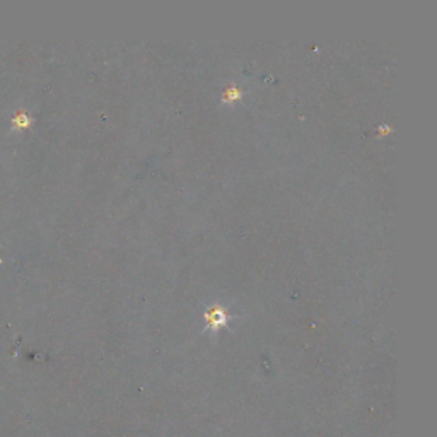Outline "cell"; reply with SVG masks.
Segmentation results:
<instances>
[{
	"label": "cell",
	"mask_w": 437,
	"mask_h": 437,
	"mask_svg": "<svg viewBox=\"0 0 437 437\" xmlns=\"http://www.w3.org/2000/svg\"><path fill=\"white\" fill-rule=\"evenodd\" d=\"M12 123H14L16 128H22V126H28L29 125V118H28V115H26L24 111H19L17 115L14 116Z\"/></svg>",
	"instance_id": "6da1fadb"
},
{
	"label": "cell",
	"mask_w": 437,
	"mask_h": 437,
	"mask_svg": "<svg viewBox=\"0 0 437 437\" xmlns=\"http://www.w3.org/2000/svg\"><path fill=\"white\" fill-rule=\"evenodd\" d=\"M222 318H224V315H222L221 309H213L212 313H209V315H207V319H210V321L213 319V325H221Z\"/></svg>",
	"instance_id": "7a4b0ae2"
}]
</instances>
